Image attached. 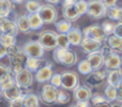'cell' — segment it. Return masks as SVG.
Masks as SVG:
<instances>
[{
    "label": "cell",
    "instance_id": "obj_13",
    "mask_svg": "<svg viewBox=\"0 0 122 107\" xmlns=\"http://www.w3.org/2000/svg\"><path fill=\"white\" fill-rule=\"evenodd\" d=\"M0 30L1 33H8L16 36L19 30L15 20H12L9 17H0Z\"/></svg>",
    "mask_w": 122,
    "mask_h": 107
},
{
    "label": "cell",
    "instance_id": "obj_43",
    "mask_svg": "<svg viewBox=\"0 0 122 107\" xmlns=\"http://www.w3.org/2000/svg\"><path fill=\"white\" fill-rule=\"evenodd\" d=\"M104 4H105L107 8H110V6H114L117 4V1L118 0H101Z\"/></svg>",
    "mask_w": 122,
    "mask_h": 107
},
{
    "label": "cell",
    "instance_id": "obj_54",
    "mask_svg": "<svg viewBox=\"0 0 122 107\" xmlns=\"http://www.w3.org/2000/svg\"><path fill=\"white\" fill-rule=\"evenodd\" d=\"M0 33H1V30H0Z\"/></svg>",
    "mask_w": 122,
    "mask_h": 107
},
{
    "label": "cell",
    "instance_id": "obj_22",
    "mask_svg": "<svg viewBox=\"0 0 122 107\" xmlns=\"http://www.w3.org/2000/svg\"><path fill=\"white\" fill-rule=\"evenodd\" d=\"M15 23L17 25V28L20 32H24V33H29L31 31L30 29V25H29V18H28L27 14H21L19 16L16 17L15 19Z\"/></svg>",
    "mask_w": 122,
    "mask_h": 107
},
{
    "label": "cell",
    "instance_id": "obj_48",
    "mask_svg": "<svg viewBox=\"0 0 122 107\" xmlns=\"http://www.w3.org/2000/svg\"><path fill=\"white\" fill-rule=\"evenodd\" d=\"M45 1L47 2V3H51V4H58V3H60L61 2V0H45Z\"/></svg>",
    "mask_w": 122,
    "mask_h": 107
},
{
    "label": "cell",
    "instance_id": "obj_12",
    "mask_svg": "<svg viewBox=\"0 0 122 107\" xmlns=\"http://www.w3.org/2000/svg\"><path fill=\"white\" fill-rule=\"evenodd\" d=\"M81 47V49L84 51V53H86L87 55L94 53V51H97L101 49V47L103 46V42L101 41L94 40V39L88 38V36H84L81 43L79 45Z\"/></svg>",
    "mask_w": 122,
    "mask_h": 107
},
{
    "label": "cell",
    "instance_id": "obj_36",
    "mask_svg": "<svg viewBox=\"0 0 122 107\" xmlns=\"http://www.w3.org/2000/svg\"><path fill=\"white\" fill-rule=\"evenodd\" d=\"M119 9H120V6H117V5L107 8L106 15H107L108 18L112 19V20H117V21H118V18H119Z\"/></svg>",
    "mask_w": 122,
    "mask_h": 107
},
{
    "label": "cell",
    "instance_id": "obj_52",
    "mask_svg": "<svg viewBox=\"0 0 122 107\" xmlns=\"http://www.w3.org/2000/svg\"><path fill=\"white\" fill-rule=\"evenodd\" d=\"M74 2H77V1H80V0H73Z\"/></svg>",
    "mask_w": 122,
    "mask_h": 107
},
{
    "label": "cell",
    "instance_id": "obj_7",
    "mask_svg": "<svg viewBox=\"0 0 122 107\" xmlns=\"http://www.w3.org/2000/svg\"><path fill=\"white\" fill-rule=\"evenodd\" d=\"M61 75H62V84H61V87L63 89H65V90L73 91L79 85V76L75 72L66 71V72L61 73Z\"/></svg>",
    "mask_w": 122,
    "mask_h": 107
},
{
    "label": "cell",
    "instance_id": "obj_28",
    "mask_svg": "<svg viewBox=\"0 0 122 107\" xmlns=\"http://www.w3.org/2000/svg\"><path fill=\"white\" fill-rule=\"evenodd\" d=\"M117 94H118V88L114 85L107 84L105 91H104V95L106 97V99L109 102H114L117 99Z\"/></svg>",
    "mask_w": 122,
    "mask_h": 107
},
{
    "label": "cell",
    "instance_id": "obj_5",
    "mask_svg": "<svg viewBox=\"0 0 122 107\" xmlns=\"http://www.w3.org/2000/svg\"><path fill=\"white\" fill-rule=\"evenodd\" d=\"M24 53L26 54L27 57H32V58H42L44 56L45 49L41 45V43L36 41H29L27 42L23 47Z\"/></svg>",
    "mask_w": 122,
    "mask_h": 107
},
{
    "label": "cell",
    "instance_id": "obj_1",
    "mask_svg": "<svg viewBox=\"0 0 122 107\" xmlns=\"http://www.w3.org/2000/svg\"><path fill=\"white\" fill-rule=\"evenodd\" d=\"M38 41L45 51H54L57 47V33L53 30H44L39 34Z\"/></svg>",
    "mask_w": 122,
    "mask_h": 107
},
{
    "label": "cell",
    "instance_id": "obj_23",
    "mask_svg": "<svg viewBox=\"0 0 122 107\" xmlns=\"http://www.w3.org/2000/svg\"><path fill=\"white\" fill-rule=\"evenodd\" d=\"M28 18H29V25L31 30H40L45 24L39 13H30L28 14Z\"/></svg>",
    "mask_w": 122,
    "mask_h": 107
},
{
    "label": "cell",
    "instance_id": "obj_44",
    "mask_svg": "<svg viewBox=\"0 0 122 107\" xmlns=\"http://www.w3.org/2000/svg\"><path fill=\"white\" fill-rule=\"evenodd\" d=\"M4 57H6V47L0 42V59H3Z\"/></svg>",
    "mask_w": 122,
    "mask_h": 107
},
{
    "label": "cell",
    "instance_id": "obj_53",
    "mask_svg": "<svg viewBox=\"0 0 122 107\" xmlns=\"http://www.w3.org/2000/svg\"><path fill=\"white\" fill-rule=\"evenodd\" d=\"M121 60H122V55H121Z\"/></svg>",
    "mask_w": 122,
    "mask_h": 107
},
{
    "label": "cell",
    "instance_id": "obj_27",
    "mask_svg": "<svg viewBox=\"0 0 122 107\" xmlns=\"http://www.w3.org/2000/svg\"><path fill=\"white\" fill-rule=\"evenodd\" d=\"M90 101L92 102L93 106H110V102L106 99L105 95L101 93H94L92 94Z\"/></svg>",
    "mask_w": 122,
    "mask_h": 107
},
{
    "label": "cell",
    "instance_id": "obj_8",
    "mask_svg": "<svg viewBox=\"0 0 122 107\" xmlns=\"http://www.w3.org/2000/svg\"><path fill=\"white\" fill-rule=\"evenodd\" d=\"M82 33H84V36H88V38L94 39V40L101 41V42H105L107 39V36L104 32L102 25H97V24L86 27L82 30Z\"/></svg>",
    "mask_w": 122,
    "mask_h": 107
},
{
    "label": "cell",
    "instance_id": "obj_19",
    "mask_svg": "<svg viewBox=\"0 0 122 107\" xmlns=\"http://www.w3.org/2000/svg\"><path fill=\"white\" fill-rule=\"evenodd\" d=\"M77 60H78L77 54L73 51H70V48H66L64 51V53H63L60 64H63L65 66H73V65H75L77 63Z\"/></svg>",
    "mask_w": 122,
    "mask_h": 107
},
{
    "label": "cell",
    "instance_id": "obj_29",
    "mask_svg": "<svg viewBox=\"0 0 122 107\" xmlns=\"http://www.w3.org/2000/svg\"><path fill=\"white\" fill-rule=\"evenodd\" d=\"M55 26L59 33H67L70 31V29L72 28V21L64 18V19H61L59 21H56Z\"/></svg>",
    "mask_w": 122,
    "mask_h": 107
},
{
    "label": "cell",
    "instance_id": "obj_25",
    "mask_svg": "<svg viewBox=\"0 0 122 107\" xmlns=\"http://www.w3.org/2000/svg\"><path fill=\"white\" fill-rule=\"evenodd\" d=\"M24 106L39 107L40 106V97L34 93H25L24 94Z\"/></svg>",
    "mask_w": 122,
    "mask_h": 107
},
{
    "label": "cell",
    "instance_id": "obj_35",
    "mask_svg": "<svg viewBox=\"0 0 122 107\" xmlns=\"http://www.w3.org/2000/svg\"><path fill=\"white\" fill-rule=\"evenodd\" d=\"M70 41L66 33H57V47L61 48H70Z\"/></svg>",
    "mask_w": 122,
    "mask_h": 107
},
{
    "label": "cell",
    "instance_id": "obj_30",
    "mask_svg": "<svg viewBox=\"0 0 122 107\" xmlns=\"http://www.w3.org/2000/svg\"><path fill=\"white\" fill-rule=\"evenodd\" d=\"M71 101V94L67 92L65 89H59L58 90L57 100H56V104H60V105H64L67 104Z\"/></svg>",
    "mask_w": 122,
    "mask_h": 107
},
{
    "label": "cell",
    "instance_id": "obj_40",
    "mask_svg": "<svg viewBox=\"0 0 122 107\" xmlns=\"http://www.w3.org/2000/svg\"><path fill=\"white\" fill-rule=\"evenodd\" d=\"M24 94L25 93H21L19 97L9 101V106L10 107H23L24 106Z\"/></svg>",
    "mask_w": 122,
    "mask_h": 107
},
{
    "label": "cell",
    "instance_id": "obj_39",
    "mask_svg": "<svg viewBox=\"0 0 122 107\" xmlns=\"http://www.w3.org/2000/svg\"><path fill=\"white\" fill-rule=\"evenodd\" d=\"M49 82H51L53 86L57 87V88H60L61 84H62V75L60 73H54L51 75V79H49Z\"/></svg>",
    "mask_w": 122,
    "mask_h": 107
},
{
    "label": "cell",
    "instance_id": "obj_9",
    "mask_svg": "<svg viewBox=\"0 0 122 107\" xmlns=\"http://www.w3.org/2000/svg\"><path fill=\"white\" fill-rule=\"evenodd\" d=\"M107 77V70L106 69H99V70H93L90 74H88V77L86 78L87 84L91 87H97L100 86L102 82H104Z\"/></svg>",
    "mask_w": 122,
    "mask_h": 107
},
{
    "label": "cell",
    "instance_id": "obj_34",
    "mask_svg": "<svg viewBox=\"0 0 122 107\" xmlns=\"http://www.w3.org/2000/svg\"><path fill=\"white\" fill-rule=\"evenodd\" d=\"M41 5H42V4L39 1H36V0H27L25 3L26 10H27V12L29 13V14L30 13H38Z\"/></svg>",
    "mask_w": 122,
    "mask_h": 107
},
{
    "label": "cell",
    "instance_id": "obj_33",
    "mask_svg": "<svg viewBox=\"0 0 122 107\" xmlns=\"http://www.w3.org/2000/svg\"><path fill=\"white\" fill-rule=\"evenodd\" d=\"M0 42L5 47L12 46L16 44V36L8 33H0Z\"/></svg>",
    "mask_w": 122,
    "mask_h": 107
},
{
    "label": "cell",
    "instance_id": "obj_10",
    "mask_svg": "<svg viewBox=\"0 0 122 107\" xmlns=\"http://www.w3.org/2000/svg\"><path fill=\"white\" fill-rule=\"evenodd\" d=\"M104 66L107 70H115L122 66V60L120 54L112 51L104 56Z\"/></svg>",
    "mask_w": 122,
    "mask_h": 107
},
{
    "label": "cell",
    "instance_id": "obj_21",
    "mask_svg": "<svg viewBox=\"0 0 122 107\" xmlns=\"http://www.w3.org/2000/svg\"><path fill=\"white\" fill-rule=\"evenodd\" d=\"M21 93H23L21 89L15 84V85H13V86L9 87V88L4 89V90H2V97H4V100H6V101L9 102V101H11V100L15 99V97H19Z\"/></svg>",
    "mask_w": 122,
    "mask_h": 107
},
{
    "label": "cell",
    "instance_id": "obj_15",
    "mask_svg": "<svg viewBox=\"0 0 122 107\" xmlns=\"http://www.w3.org/2000/svg\"><path fill=\"white\" fill-rule=\"evenodd\" d=\"M107 84L114 85L117 88L122 87V69H115V70H108L107 71Z\"/></svg>",
    "mask_w": 122,
    "mask_h": 107
},
{
    "label": "cell",
    "instance_id": "obj_42",
    "mask_svg": "<svg viewBox=\"0 0 122 107\" xmlns=\"http://www.w3.org/2000/svg\"><path fill=\"white\" fill-rule=\"evenodd\" d=\"M114 34H116V36H120V38H122V23L116 24Z\"/></svg>",
    "mask_w": 122,
    "mask_h": 107
},
{
    "label": "cell",
    "instance_id": "obj_14",
    "mask_svg": "<svg viewBox=\"0 0 122 107\" xmlns=\"http://www.w3.org/2000/svg\"><path fill=\"white\" fill-rule=\"evenodd\" d=\"M92 94L93 93L89 86L85 85H78L73 90V97L75 101H90Z\"/></svg>",
    "mask_w": 122,
    "mask_h": 107
},
{
    "label": "cell",
    "instance_id": "obj_51",
    "mask_svg": "<svg viewBox=\"0 0 122 107\" xmlns=\"http://www.w3.org/2000/svg\"><path fill=\"white\" fill-rule=\"evenodd\" d=\"M1 97H2V90L0 89V99H1Z\"/></svg>",
    "mask_w": 122,
    "mask_h": 107
},
{
    "label": "cell",
    "instance_id": "obj_26",
    "mask_svg": "<svg viewBox=\"0 0 122 107\" xmlns=\"http://www.w3.org/2000/svg\"><path fill=\"white\" fill-rule=\"evenodd\" d=\"M13 10L11 0H0V17H9Z\"/></svg>",
    "mask_w": 122,
    "mask_h": 107
},
{
    "label": "cell",
    "instance_id": "obj_46",
    "mask_svg": "<svg viewBox=\"0 0 122 107\" xmlns=\"http://www.w3.org/2000/svg\"><path fill=\"white\" fill-rule=\"evenodd\" d=\"M75 2L73 0H61V5L63 6H67V5H71V4H74Z\"/></svg>",
    "mask_w": 122,
    "mask_h": 107
},
{
    "label": "cell",
    "instance_id": "obj_4",
    "mask_svg": "<svg viewBox=\"0 0 122 107\" xmlns=\"http://www.w3.org/2000/svg\"><path fill=\"white\" fill-rule=\"evenodd\" d=\"M107 6L101 0H90L88 1V10L87 14L93 18H102L106 16Z\"/></svg>",
    "mask_w": 122,
    "mask_h": 107
},
{
    "label": "cell",
    "instance_id": "obj_3",
    "mask_svg": "<svg viewBox=\"0 0 122 107\" xmlns=\"http://www.w3.org/2000/svg\"><path fill=\"white\" fill-rule=\"evenodd\" d=\"M38 13L45 24H55L58 19V11L54 6V4H42Z\"/></svg>",
    "mask_w": 122,
    "mask_h": 107
},
{
    "label": "cell",
    "instance_id": "obj_45",
    "mask_svg": "<svg viewBox=\"0 0 122 107\" xmlns=\"http://www.w3.org/2000/svg\"><path fill=\"white\" fill-rule=\"evenodd\" d=\"M77 103L74 104L73 106H77V107H88L90 106V103L89 101H76Z\"/></svg>",
    "mask_w": 122,
    "mask_h": 107
},
{
    "label": "cell",
    "instance_id": "obj_49",
    "mask_svg": "<svg viewBox=\"0 0 122 107\" xmlns=\"http://www.w3.org/2000/svg\"><path fill=\"white\" fill-rule=\"evenodd\" d=\"M119 23H122V6H120L119 9V18H118Z\"/></svg>",
    "mask_w": 122,
    "mask_h": 107
},
{
    "label": "cell",
    "instance_id": "obj_31",
    "mask_svg": "<svg viewBox=\"0 0 122 107\" xmlns=\"http://www.w3.org/2000/svg\"><path fill=\"white\" fill-rule=\"evenodd\" d=\"M77 70L80 74H82V75H88V74H90L91 72L93 71L91 65H90V63H89V61L87 60V59L80 60L79 62H78Z\"/></svg>",
    "mask_w": 122,
    "mask_h": 107
},
{
    "label": "cell",
    "instance_id": "obj_20",
    "mask_svg": "<svg viewBox=\"0 0 122 107\" xmlns=\"http://www.w3.org/2000/svg\"><path fill=\"white\" fill-rule=\"evenodd\" d=\"M106 42H107V45L114 51L118 54H122V38L112 33L107 36Z\"/></svg>",
    "mask_w": 122,
    "mask_h": 107
},
{
    "label": "cell",
    "instance_id": "obj_11",
    "mask_svg": "<svg viewBox=\"0 0 122 107\" xmlns=\"http://www.w3.org/2000/svg\"><path fill=\"white\" fill-rule=\"evenodd\" d=\"M54 74L53 71V64L51 63H46L45 65H42L34 74V79L40 84H46L49 82L51 75Z\"/></svg>",
    "mask_w": 122,
    "mask_h": 107
},
{
    "label": "cell",
    "instance_id": "obj_37",
    "mask_svg": "<svg viewBox=\"0 0 122 107\" xmlns=\"http://www.w3.org/2000/svg\"><path fill=\"white\" fill-rule=\"evenodd\" d=\"M75 6H76V9H77L78 13L80 14V16L87 14V10H88V1H86V0L77 1V2H75Z\"/></svg>",
    "mask_w": 122,
    "mask_h": 107
},
{
    "label": "cell",
    "instance_id": "obj_47",
    "mask_svg": "<svg viewBox=\"0 0 122 107\" xmlns=\"http://www.w3.org/2000/svg\"><path fill=\"white\" fill-rule=\"evenodd\" d=\"M117 101L122 102V87L118 88V94H117Z\"/></svg>",
    "mask_w": 122,
    "mask_h": 107
},
{
    "label": "cell",
    "instance_id": "obj_17",
    "mask_svg": "<svg viewBox=\"0 0 122 107\" xmlns=\"http://www.w3.org/2000/svg\"><path fill=\"white\" fill-rule=\"evenodd\" d=\"M66 36L69 38L70 44L73 45V46L80 45L82 39H84V33H82L81 30L78 29V28H74V27H72L70 29V31L66 33Z\"/></svg>",
    "mask_w": 122,
    "mask_h": 107
},
{
    "label": "cell",
    "instance_id": "obj_18",
    "mask_svg": "<svg viewBox=\"0 0 122 107\" xmlns=\"http://www.w3.org/2000/svg\"><path fill=\"white\" fill-rule=\"evenodd\" d=\"M62 14H63V17L70 21H76L80 17V14L78 13L77 9H76L75 3L71 4V5H67V6H63Z\"/></svg>",
    "mask_w": 122,
    "mask_h": 107
},
{
    "label": "cell",
    "instance_id": "obj_32",
    "mask_svg": "<svg viewBox=\"0 0 122 107\" xmlns=\"http://www.w3.org/2000/svg\"><path fill=\"white\" fill-rule=\"evenodd\" d=\"M13 85H15V77L12 73H9L8 75H5L3 78L0 79V89L1 90H4Z\"/></svg>",
    "mask_w": 122,
    "mask_h": 107
},
{
    "label": "cell",
    "instance_id": "obj_50",
    "mask_svg": "<svg viewBox=\"0 0 122 107\" xmlns=\"http://www.w3.org/2000/svg\"><path fill=\"white\" fill-rule=\"evenodd\" d=\"M11 1L15 4H20V3H23V2H25L26 0H11Z\"/></svg>",
    "mask_w": 122,
    "mask_h": 107
},
{
    "label": "cell",
    "instance_id": "obj_24",
    "mask_svg": "<svg viewBox=\"0 0 122 107\" xmlns=\"http://www.w3.org/2000/svg\"><path fill=\"white\" fill-rule=\"evenodd\" d=\"M41 66H42V59L41 58L27 57V59H26V61H25V67L27 70L36 73Z\"/></svg>",
    "mask_w": 122,
    "mask_h": 107
},
{
    "label": "cell",
    "instance_id": "obj_6",
    "mask_svg": "<svg viewBox=\"0 0 122 107\" xmlns=\"http://www.w3.org/2000/svg\"><path fill=\"white\" fill-rule=\"evenodd\" d=\"M59 88L53 86L51 84H46L42 87L40 92V100L45 104H54L56 103Z\"/></svg>",
    "mask_w": 122,
    "mask_h": 107
},
{
    "label": "cell",
    "instance_id": "obj_2",
    "mask_svg": "<svg viewBox=\"0 0 122 107\" xmlns=\"http://www.w3.org/2000/svg\"><path fill=\"white\" fill-rule=\"evenodd\" d=\"M15 77V84L23 90V89H28L33 85V80H34V75L33 72L29 71L25 67L20 72L16 73L14 75Z\"/></svg>",
    "mask_w": 122,
    "mask_h": 107
},
{
    "label": "cell",
    "instance_id": "obj_38",
    "mask_svg": "<svg viewBox=\"0 0 122 107\" xmlns=\"http://www.w3.org/2000/svg\"><path fill=\"white\" fill-rule=\"evenodd\" d=\"M115 27H116V24L112 23V21H104L103 24H102V28H103L104 32L106 33V36H110V34L114 33L115 31Z\"/></svg>",
    "mask_w": 122,
    "mask_h": 107
},
{
    "label": "cell",
    "instance_id": "obj_16",
    "mask_svg": "<svg viewBox=\"0 0 122 107\" xmlns=\"http://www.w3.org/2000/svg\"><path fill=\"white\" fill-rule=\"evenodd\" d=\"M86 59L89 61L92 70H99L104 65V56L101 53V51L88 54Z\"/></svg>",
    "mask_w": 122,
    "mask_h": 107
},
{
    "label": "cell",
    "instance_id": "obj_41",
    "mask_svg": "<svg viewBox=\"0 0 122 107\" xmlns=\"http://www.w3.org/2000/svg\"><path fill=\"white\" fill-rule=\"evenodd\" d=\"M9 73H11L10 66H8V65H5L4 63L0 62V79L3 78L5 75H8Z\"/></svg>",
    "mask_w": 122,
    "mask_h": 107
}]
</instances>
